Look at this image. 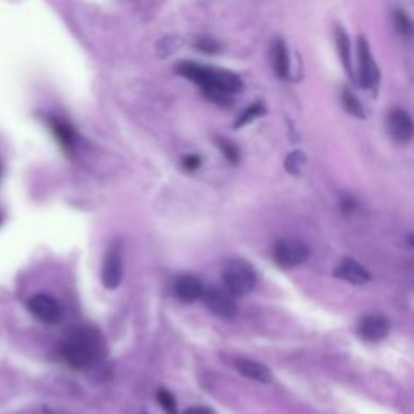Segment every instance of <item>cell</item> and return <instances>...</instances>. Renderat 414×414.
I'll list each match as a JSON object with an SVG mask.
<instances>
[{
	"label": "cell",
	"instance_id": "cell-1",
	"mask_svg": "<svg viewBox=\"0 0 414 414\" xmlns=\"http://www.w3.org/2000/svg\"><path fill=\"white\" fill-rule=\"evenodd\" d=\"M175 70L178 75L198 84L207 99L219 105L229 104L230 97L238 94L243 88L242 78L227 70L211 68V66L194 64V62H181Z\"/></svg>",
	"mask_w": 414,
	"mask_h": 414
},
{
	"label": "cell",
	"instance_id": "cell-2",
	"mask_svg": "<svg viewBox=\"0 0 414 414\" xmlns=\"http://www.w3.org/2000/svg\"><path fill=\"white\" fill-rule=\"evenodd\" d=\"M62 356L73 369H86L99 356V340L89 328H73L62 341Z\"/></svg>",
	"mask_w": 414,
	"mask_h": 414
},
{
	"label": "cell",
	"instance_id": "cell-3",
	"mask_svg": "<svg viewBox=\"0 0 414 414\" xmlns=\"http://www.w3.org/2000/svg\"><path fill=\"white\" fill-rule=\"evenodd\" d=\"M225 290L233 296H244L255 288L256 274L249 262L243 259H230L222 270Z\"/></svg>",
	"mask_w": 414,
	"mask_h": 414
},
{
	"label": "cell",
	"instance_id": "cell-4",
	"mask_svg": "<svg viewBox=\"0 0 414 414\" xmlns=\"http://www.w3.org/2000/svg\"><path fill=\"white\" fill-rule=\"evenodd\" d=\"M201 300L206 305V308L216 314L220 319H235L238 314V306L235 302V296L225 290V288L211 285V287H204V293Z\"/></svg>",
	"mask_w": 414,
	"mask_h": 414
},
{
	"label": "cell",
	"instance_id": "cell-5",
	"mask_svg": "<svg viewBox=\"0 0 414 414\" xmlns=\"http://www.w3.org/2000/svg\"><path fill=\"white\" fill-rule=\"evenodd\" d=\"M274 261L283 269H292L308 261L309 248L298 240H282L274 248Z\"/></svg>",
	"mask_w": 414,
	"mask_h": 414
},
{
	"label": "cell",
	"instance_id": "cell-6",
	"mask_svg": "<svg viewBox=\"0 0 414 414\" xmlns=\"http://www.w3.org/2000/svg\"><path fill=\"white\" fill-rule=\"evenodd\" d=\"M102 285L107 290H115L123 279V257H122V243L114 242L112 246L107 251L104 266H102Z\"/></svg>",
	"mask_w": 414,
	"mask_h": 414
},
{
	"label": "cell",
	"instance_id": "cell-7",
	"mask_svg": "<svg viewBox=\"0 0 414 414\" xmlns=\"http://www.w3.org/2000/svg\"><path fill=\"white\" fill-rule=\"evenodd\" d=\"M358 78L359 84L366 89L376 88L380 78L379 68L372 59L371 49H369L366 38H363V36L358 39Z\"/></svg>",
	"mask_w": 414,
	"mask_h": 414
},
{
	"label": "cell",
	"instance_id": "cell-8",
	"mask_svg": "<svg viewBox=\"0 0 414 414\" xmlns=\"http://www.w3.org/2000/svg\"><path fill=\"white\" fill-rule=\"evenodd\" d=\"M26 306H28L29 313L44 324H57L62 319L60 302L46 293H39V295L29 298Z\"/></svg>",
	"mask_w": 414,
	"mask_h": 414
},
{
	"label": "cell",
	"instance_id": "cell-9",
	"mask_svg": "<svg viewBox=\"0 0 414 414\" xmlns=\"http://www.w3.org/2000/svg\"><path fill=\"white\" fill-rule=\"evenodd\" d=\"M387 131L398 142H408L413 138V120L404 109H391L387 114Z\"/></svg>",
	"mask_w": 414,
	"mask_h": 414
},
{
	"label": "cell",
	"instance_id": "cell-10",
	"mask_svg": "<svg viewBox=\"0 0 414 414\" xmlns=\"http://www.w3.org/2000/svg\"><path fill=\"white\" fill-rule=\"evenodd\" d=\"M389 332L390 322L384 315H366L358 324V337L364 341H380Z\"/></svg>",
	"mask_w": 414,
	"mask_h": 414
},
{
	"label": "cell",
	"instance_id": "cell-11",
	"mask_svg": "<svg viewBox=\"0 0 414 414\" xmlns=\"http://www.w3.org/2000/svg\"><path fill=\"white\" fill-rule=\"evenodd\" d=\"M204 285L194 275H180L173 283V295L183 302H194L201 300Z\"/></svg>",
	"mask_w": 414,
	"mask_h": 414
},
{
	"label": "cell",
	"instance_id": "cell-12",
	"mask_svg": "<svg viewBox=\"0 0 414 414\" xmlns=\"http://www.w3.org/2000/svg\"><path fill=\"white\" fill-rule=\"evenodd\" d=\"M337 279L348 282L351 285H364L371 280V274L367 272L364 267L356 262L354 259H344L337 266L335 272H333Z\"/></svg>",
	"mask_w": 414,
	"mask_h": 414
},
{
	"label": "cell",
	"instance_id": "cell-13",
	"mask_svg": "<svg viewBox=\"0 0 414 414\" xmlns=\"http://www.w3.org/2000/svg\"><path fill=\"white\" fill-rule=\"evenodd\" d=\"M49 127H51V131L55 136V140L59 141L60 148L66 154H73L75 146H77V131H75V128L66 120L62 118H49Z\"/></svg>",
	"mask_w": 414,
	"mask_h": 414
},
{
	"label": "cell",
	"instance_id": "cell-14",
	"mask_svg": "<svg viewBox=\"0 0 414 414\" xmlns=\"http://www.w3.org/2000/svg\"><path fill=\"white\" fill-rule=\"evenodd\" d=\"M235 367L242 376L248 377V379L261 382V384H270L274 380L272 372L270 369L259 361H253V359H237L235 361Z\"/></svg>",
	"mask_w": 414,
	"mask_h": 414
},
{
	"label": "cell",
	"instance_id": "cell-15",
	"mask_svg": "<svg viewBox=\"0 0 414 414\" xmlns=\"http://www.w3.org/2000/svg\"><path fill=\"white\" fill-rule=\"evenodd\" d=\"M272 62L274 70L279 78H287L290 71V55H288L287 44L282 39H277L272 46Z\"/></svg>",
	"mask_w": 414,
	"mask_h": 414
},
{
	"label": "cell",
	"instance_id": "cell-16",
	"mask_svg": "<svg viewBox=\"0 0 414 414\" xmlns=\"http://www.w3.org/2000/svg\"><path fill=\"white\" fill-rule=\"evenodd\" d=\"M335 39H337V49H338V53H340V59H341V64H344L345 70L348 71V73L351 75V55H350V39H348V34L345 33L344 28L341 26H337L335 29Z\"/></svg>",
	"mask_w": 414,
	"mask_h": 414
},
{
	"label": "cell",
	"instance_id": "cell-17",
	"mask_svg": "<svg viewBox=\"0 0 414 414\" xmlns=\"http://www.w3.org/2000/svg\"><path fill=\"white\" fill-rule=\"evenodd\" d=\"M266 114V107L262 102H255L251 107H249L248 110H244V112L240 115L238 122L235 123V128H242V127H246V125H249L251 122H255L256 118L262 117V115Z\"/></svg>",
	"mask_w": 414,
	"mask_h": 414
},
{
	"label": "cell",
	"instance_id": "cell-18",
	"mask_svg": "<svg viewBox=\"0 0 414 414\" xmlns=\"http://www.w3.org/2000/svg\"><path fill=\"white\" fill-rule=\"evenodd\" d=\"M341 102H344L346 112L351 114L356 118H364V115L366 114H364L361 102H359V99L353 94V92L344 91V94H341Z\"/></svg>",
	"mask_w": 414,
	"mask_h": 414
},
{
	"label": "cell",
	"instance_id": "cell-19",
	"mask_svg": "<svg viewBox=\"0 0 414 414\" xmlns=\"http://www.w3.org/2000/svg\"><path fill=\"white\" fill-rule=\"evenodd\" d=\"M217 146H219V149L222 151V154L225 155V159L229 160L231 164H238L240 162V151L237 146L233 144V142L225 140V138H217Z\"/></svg>",
	"mask_w": 414,
	"mask_h": 414
},
{
	"label": "cell",
	"instance_id": "cell-20",
	"mask_svg": "<svg viewBox=\"0 0 414 414\" xmlns=\"http://www.w3.org/2000/svg\"><path fill=\"white\" fill-rule=\"evenodd\" d=\"M306 164V155L301 153V151H295L288 155L287 160H285V168L292 173V175H300L301 168L305 167Z\"/></svg>",
	"mask_w": 414,
	"mask_h": 414
},
{
	"label": "cell",
	"instance_id": "cell-21",
	"mask_svg": "<svg viewBox=\"0 0 414 414\" xmlns=\"http://www.w3.org/2000/svg\"><path fill=\"white\" fill-rule=\"evenodd\" d=\"M155 397H157L159 404L162 406V409L167 414H178L177 402H175V398H173V395L170 393V391L166 390V389H159Z\"/></svg>",
	"mask_w": 414,
	"mask_h": 414
},
{
	"label": "cell",
	"instance_id": "cell-22",
	"mask_svg": "<svg viewBox=\"0 0 414 414\" xmlns=\"http://www.w3.org/2000/svg\"><path fill=\"white\" fill-rule=\"evenodd\" d=\"M395 25H397V28L402 34H406V36L411 34L413 23H411V20H409V16L404 12L395 13Z\"/></svg>",
	"mask_w": 414,
	"mask_h": 414
},
{
	"label": "cell",
	"instance_id": "cell-23",
	"mask_svg": "<svg viewBox=\"0 0 414 414\" xmlns=\"http://www.w3.org/2000/svg\"><path fill=\"white\" fill-rule=\"evenodd\" d=\"M181 166H183L185 170H188V172L198 170L199 166H201V157H199V155H196V154L186 155V157L181 160Z\"/></svg>",
	"mask_w": 414,
	"mask_h": 414
},
{
	"label": "cell",
	"instance_id": "cell-24",
	"mask_svg": "<svg viewBox=\"0 0 414 414\" xmlns=\"http://www.w3.org/2000/svg\"><path fill=\"white\" fill-rule=\"evenodd\" d=\"M198 49L206 53H216L217 51H219V44H217L216 41H212V39H201L198 44Z\"/></svg>",
	"mask_w": 414,
	"mask_h": 414
},
{
	"label": "cell",
	"instance_id": "cell-25",
	"mask_svg": "<svg viewBox=\"0 0 414 414\" xmlns=\"http://www.w3.org/2000/svg\"><path fill=\"white\" fill-rule=\"evenodd\" d=\"M183 414H216V413H214L211 408H206V406H194V408L186 409V411H185Z\"/></svg>",
	"mask_w": 414,
	"mask_h": 414
},
{
	"label": "cell",
	"instance_id": "cell-26",
	"mask_svg": "<svg viewBox=\"0 0 414 414\" xmlns=\"http://www.w3.org/2000/svg\"><path fill=\"white\" fill-rule=\"evenodd\" d=\"M0 177H2V164H0Z\"/></svg>",
	"mask_w": 414,
	"mask_h": 414
}]
</instances>
